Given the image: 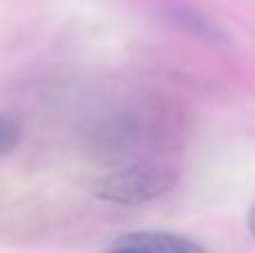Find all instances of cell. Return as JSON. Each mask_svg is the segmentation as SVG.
I'll use <instances>...</instances> for the list:
<instances>
[{
    "mask_svg": "<svg viewBox=\"0 0 255 253\" xmlns=\"http://www.w3.org/2000/svg\"><path fill=\"white\" fill-rule=\"evenodd\" d=\"M175 184L177 175L168 166L136 164L99 177L92 186V193L94 197L110 204L136 206L166 195Z\"/></svg>",
    "mask_w": 255,
    "mask_h": 253,
    "instance_id": "obj_1",
    "label": "cell"
},
{
    "mask_svg": "<svg viewBox=\"0 0 255 253\" xmlns=\"http://www.w3.org/2000/svg\"><path fill=\"white\" fill-rule=\"evenodd\" d=\"M101 253H206L193 238L168 231H130Z\"/></svg>",
    "mask_w": 255,
    "mask_h": 253,
    "instance_id": "obj_2",
    "label": "cell"
},
{
    "mask_svg": "<svg viewBox=\"0 0 255 253\" xmlns=\"http://www.w3.org/2000/svg\"><path fill=\"white\" fill-rule=\"evenodd\" d=\"M161 16L172 27H177L179 31L193 36V38L206 40V43H213V45L231 43L229 31L220 22H215L208 13H204L195 4L184 2V0H170V2H166L161 7Z\"/></svg>",
    "mask_w": 255,
    "mask_h": 253,
    "instance_id": "obj_3",
    "label": "cell"
},
{
    "mask_svg": "<svg viewBox=\"0 0 255 253\" xmlns=\"http://www.w3.org/2000/svg\"><path fill=\"white\" fill-rule=\"evenodd\" d=\"M22 141V128L16 119L0 115V155H9Z\"/></svg>",
    "mask_w": 255,
    "mask_h": 253,
    "instance_id": "obj_4",
    "label": "cell"
},
{
    "mask_svg": "<svg viewBox=\"0 0 255 253\" xmlns=\"http://www.w3.org/2000/svg\"><path fill=\"white\" fill-rule=\"evenodd\" d=\"M247 227H249L251 238L255 240V204H251V209H249V213H247Z\"/></svg>",
    "mask_w": 255,
    "mask_h": 253,
    "instance_id": "obj_5",
    "label": "cell"
}]
</instances>
